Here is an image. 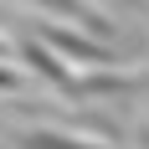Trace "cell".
<instances>
[{"label":"cell","instance_id":"cell-5","mask_svg":"<svg viewBox=\"0 0 149 149\" xmlns=\"http://www.w3.org/2000/svg\"><path fill=\"white\" fill-rule=\"evenodd\" d=\"M113 5H123V10H139V5H144V0H113Z\"/></svg>","mask_w":149,"mask_h":149},{"label":"cell","instance_id":"cell-4","mask_svg":"<svg viewBox=\"0 0 149 149\" xmlns=\"http://www.w3.org/2000/svg\"><path fill=\"white\" fill-rule=\"evenodd\" d=\"M21 88V72H15V67H0V93H15Z\"/></svg>","mask_w":149,"mask_h":149},{"label":"cell","instance_id":"cell-3","mask_svg":"<svg viewBox=\"0 0 149 149\" xmlns=\"http://www.w3.org/2000/svg\"><path fill=\"white\" fill-rule=\"evenodd\" d=\"M31 5H36V10H46V15H72V21L88 31V36H103V31H108L88 0H31Z\"/></svg>","mask_w":149,"mask_h":149},{"label":"cell","instance_id":"cell-6","mask_svg":"<svg viewBox=\"0 0 149 149\" xmlns=\"http://www.w3.org/2000/svg\"><path fill=\"white\" fill-rule=\"evenodd\" d=\"M0 57H5V41H0Z\"/></svg>","mask_w":149,"mask_h":149},{"label":"cell","instance_id":"cell-1","mask_svg":"<svg viewBox=\"0 0 149 149\" xmlns=\"http://www.w3.org/2000/svg\"><path fill=\"white\" fill-rule=\"evenodd\" d=\"M41 41L62 57L82 62V67H103V62H118L113 52L103 46V36H72V31H57V26H41Z\"/></svg>","mask_w":149,"mask_h":149},{"label":"cell","instance_id":"cell-2","mask_svg":"<svg viewBox=\"0 0 149 149\" xmlns=\"http://www.w3.org/2000/svg\"><path fill=\"white\" fill-rule=\"evenodd\" d=\"M15 149H108V144L62 134V129H26V134H15Z\"/></svg>","mask_w":149,"mask_h":149}]
</instances>
